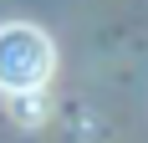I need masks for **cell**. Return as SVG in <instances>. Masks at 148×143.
<instances>
[{
	"mask_svg": "<svg viewBox=\"0 0 148 143\" xmlns=\"http://www.w3.org/2000/svg\"><path fill=\"white\" fill-rule=\"evenodd\" d=\"M51 72H56V46L41 26H26V21L0 26V92L10 97L46 92Z\"/></svg>",
	"mask_w": 148,
	"mask_h": 143,
	"instance_id": "6da1fadb",
	"label": "cell"
},
{
	"mask_svg": "<svg viewBox=\"0 0 148 143\" xmlns=\"http://www.w3.org/2000/svg\"><path fill=\"white\" fill-rule=\"evenodd\" d=\"M15 113H21V123H36L41 118V92H26V97H10Z\"/></svg>",
	"mask_w": 148,
	"mask_h": 143,
	"instance_id": "7a4b0ae2",
	"label": "cell"
}]
</instances>
